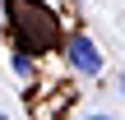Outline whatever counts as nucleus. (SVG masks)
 <instances>
[{
    "label": "nucleus",
    "instance_id": "obj_1",
    "mask_svg": "<svg viewBox=\"0 0 125 120\" xmlns=\"http://www.w3.org/2000/svg\"><path fill=\"white\" fill-rule=\"evenodd\" d=\"M70 65L79 69V74H102V55H97V46L88 42V37H70Z\"/></svg>",
    "mask_w": 125,
    "mask_h": 120
},
{
    "label": "nucleus",
    "instance_id": "obj_2",
    "mask_svg": "<svg viewBox=\"0 0 125 120\" xmlns=\"http://www.w3.org/2000/svg\"><path fill=\"white\" fill-rule=\"evenodd\" d=\"M83 120H111V116H83Z\"/></svg>",
    "mask_w": 125,
    "mask_h": 120
},
{
    "label": "nucleus",
    "instance_id": "obj_3",
    "mask_svg": "<svg viewBox=\"0 0 125 120\" xmlns=\"http://www.w3.org/2000/svg\"><path fill=\"white\" fill-rule=\"evenodd\" d=\"M121 88H125V79H121Z\"/></svg>",
    "mask_w": 125,
    "mask_h": 120
}]
</instances>
